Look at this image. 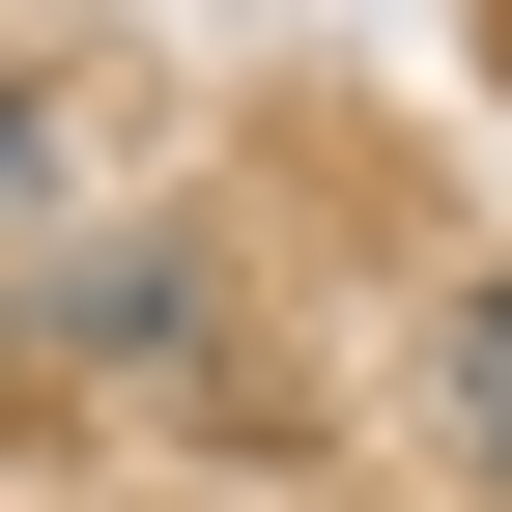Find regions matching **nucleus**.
I'll return each instance as SVG.
<instances>
[{"mask_svg": "<svg viewBox=\"0 0 512 512\" xmlns=\"http://www.w3.org/2000/svg\"><path fill=\"white\" fill-rule=\"evenodd\" d=\"M456 399H484V427H512V285H484V313H456Z\"/></svg>", "mask_w": 512, "mask_h": 512, "instance_id": "f257e3e1", "label": "nucleus"}]
</instances>
